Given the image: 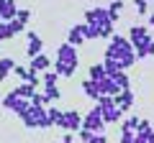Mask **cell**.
Listing matches in <instances>:
<instances>
[{"instance_id":"f1b7e54d","label":"cell","mask_w":154,"mask_h":143,"mask_svg":"<svg viewBox=\"0 0 154 143\" xmlns=\"http://www.w3.org/2000/svg\"><path fill=\"white\" fill-rule=\"evenodd\" d=\"M88 143H108V138H105V133H93Z\"/></svg>"},{"instance_id":"7402d4cb","label":"cell","mask_w":154,"mask_h":143,"mask_svg":"<svg viewBox=\"0 0 154 143\" xmlns=\"http://www.w3.org/2000/svg\"><path fill=\"white\" fill-rule=\"evenodd\" d=\"M57 82H59V74H57L54 69H46L44 77H41V84H44V87H57Z\"/></svg>"},{"instance_id":"cb8c5ba5","label":"cell","mask_w":154,"mask_h":143,"mask_svg":"<svg viewBox=\"0 0 154 143\" xmlns=\"http://www.w3.org/2000/svg\"><path fill=\"white\" fill-rule=\"evenodd\" d=\"M16 95H21V97H26V100H31L33 95H36V87H31L28 82H21L16 87Z\"/></svg>"},{"instance_id":"484cf974","label":"cell","mask_w":154,"mask_h":143,"mask_svg":"<svg viewBox=\"0 0 154 143\" xmlns=\"http://www.w3.org/2000/svg\"><path fill=\"white\" fill-rule=\"evenodd\" d=\"M8 39H13L11 23H8V21H0V41H8Z\"/></svg>"},{"instance_id":"52a82bcc","label":"cell","mask_w":154,"mask_h":143,"mask_svg":"<svg viewBox=\"0 0 154 143\" xmlns=\"http://www.w3.org/2000/svg\"><path fill=\"white\" fill-rule=\"evenodd\" d=\"M62 128H64L67 133H77L82 128V115L77 110H64V123H62Z\"/></svg>"},{"instance_id":"8992f818","label":"cell","mask_w":154,"mask_h":143,"mask_svg":"<svg viewBox=\"0 0 154 143\" xmlns=\"http://www.w3.org/2000/svg\"><path fill=\"white\" fill-rule=\"evenodd\" d=\"M82 128L90 130V133H103L105 130V120H103V112H100L98 105H95L88 115H82Z\"/></svg>"},{"instance_id":"9a60e30c","label":"cell","mask_w":154,"mask_h":143,"mask_svg":"<svg viewBox=\"0 0 154 143\" xmlns=\"http://www.w3.org/2000/svg\"><path fill=\"white\" fill-rule=\"evenodd\" d=\"M18 13V5H16V0H5L3 5H0V21H13Z\"/></svg>"},{"instance_id":"d6a6232c","label":"cell","mask_w":154,"mask_h":143,"mask_svg":"<svg viewBox=\"0 0 154 143\" xmlns=\"http://www.w3.org/2000/svg\"><path fill=\"white\" fill-rule=\"evenodd\" d=\"M3 3H5V0H0V5H3Z\"/></svg>"},{"instance_id":"3957f363","label":"cell","mask_w":154,"mask_h":143,"mask_svg":"<svg viewBox=\"0 0 154 143\" xmlns=\"http://www.w3.org/2000/svg\"><path fill=\"white\" fill-rule=\"evenodd\" d=\"M85 23L98 28L100 39H110V36H113V28H116V23L110 21V16H108V8H100V5L85 10Z\"/></svg>"},{"instance_id":"8fae6325","label":"cell","mask_w":154,"mask_h":143,"mask_svg":"<svg viewBox=\"0 0 154 143\" xmlns=\"http://www.w3.org/2000/svg\"><path fill=\"white\" fill-rule=\"evenodd\" d=\"M113 102L118 105L123 112H126V110H131V107H134V102H136V95H134V89H121V92L113 97Z\"/></svg>"},{"instance_id":"1f68e13d","label":"cell","mask_w":154,"mask_h":143,"mask_svg":"<svg viewBox=\"0 0 154 143\" xmlns=\"http://www.w3.org/2000/svg\"><path fill=\"white\" fill-rule=\"evenodd\" d=\"M149 26L154 28V13H149Z\"/></svg>"},{"instance_id":"d4e9b609","label":"cell","mask_w":154,"mask_h":143,"mask_svg":"<svg viewBox=\"0 0 154 143\" xmlns=\"http://www.w3.org/2000/svg\"><path fill=\"white\" fill-rule=\"evenodd\" d=\"M103 69H105L108 77H113L116 72H121V64H118L116 59H108V56H105V59H103Z\"/></svg>"},{"instance_id":"7c38bea8","label":"cell","mask_w":154,"mask_h":143,"mask_svg":"<svg viewBox=\"0 0 154 143\" xmlns=\"http://www.w3.org/2000/svg\"><path fill=\"white\" fill-rule=\"evenodd\" d=\"M28 69L31 72H46V69H51V59L46 54H38V56H33L28 61Z\"/></svg>"},{"instance_id":"4316f807","label":"cell","mask_w":154,"mask_h":143,"mask_svg":"<svg viewBox=\"0 0 154 143\" xmlns=\"http://www.w3.org/2000/svg\"><path fill=\"white\" fill-rule=\"evenodd\" d=\"M134 8H136L141 16H146V10H149V0H134Z\"/></svg>"},{"instance_id":"ffe728a7","label":"cell","mask_w":154,"mask_h":143,"mask_svg":"<svg viewBox=\"0 0 154 143\" xmlns=\"http://www.w3.org/2000/svg\"><path fill=\"white\" fill-rule=\"evenodd\" d=\"M121 10H123V0H110V5H108V16H110V21H118V16H121Z\"/></svg>"},{"instance_id":"ac0fdd59","label":"cell","mask_w":154,"mask_h":143,"mask_svg":"<svg viewBox=\"0 0 154 143\" xmlns=\"http://www.w3.org/2000/svg\"><path fill=\"white\" fill-rule=\"evenodd\" d=\"M113 82H116V87H118V89H131V79H128V74L123 69L113 74Z\"/></svg>"},{"instance_id":"44dd1931","label":"cell","mask_w":154,"mask_h":143,"mask_svg":"<svg viewBox=\"0 0 154 143\" xmlns=\"http://www.w3.org/2000/svg\"><path fill=\"white\" fill-rule=\"evenodd\" d=\"M139 130V118H126V120H121V133H136Z\"/></svg>"},{"instance_id":"603a6c76","label":"cell","mask_w":154,"mask_h":143,"mask_svg":"<svg viewBox=\"0 0 154 143\" xmlns=\"http://www.w3.org/2000/svg\"><path fill=\"white\" fill-rule=\"evenodd\" d=\"M44 97H46V105L49 102H59L62 100V89L59 87H44Z\"/></svg>"},{"instance_id":"6da1fadb","label":"cell","mask_w":154,"mask_h":143,"mask_svg":"<svg viewBox=\"0 0 154 143\" xmlns=\"http://www.w3.org/2000/svg\"><path fill=\"white\" fill-rule=\"evenodd\" d=\"M105 56H108V59H116L121 64L123 72H128L136 64V51H134L131 41H128L126 36H121V33H113V36H110L108 46H105Z\"/></svg>"},{"instance_id":"d6986e66","label":"cell","mask_w":154,"mask_h":143,"mask_svg":"<svg viewBox=\"0 0 154 143\" xmlns=\"http://www.w3.org/2000/svg\"><path fill=\"white\" fill-rule=\"evenodd\" d=\"M88 74H90L88 79H93V82H100V79L105 77V69H103V61H98V64H90V69H88Z\"/></svg>"},{"instance_id":"2e32d148","label":"cell","mask_w":154,"mask_h":143,"mask_svg":"<svg viewBox=\"0 0 154 143\" xmlns=\"http://www.w3.org/2000/svg\"><path fill=\"white\" fill-rule=\"evenodd\" d=\"M13 69H16V61H13L11 56H3V59H0V82H5L13 74Z\"/></svg>"},{"instance_id":"277c9868","label":"cell","mask_w":154,"mask_h":143,"mask_svg":"<svg viewBox=\"0 0 154 143\" xmlns=\"http://www.w3.org/2000/svg\"><path fill=\"white\" fill-rule=\"evenodd\" d=\"M128 41H131L134 51H136V59H146L149 54V46H152L154 36H149V26H131L128 28Z\"/></svg>"},{"instance_id":"4dcf8cb0","label":"cell","mask_w":154,"mask_h":143,"mask_svg":"<svg viewBox=\"0 0 154 143\" xmlns=\"http://www.w3.org/2000/svg\"><path fill=\"white\" fill-rule=\"evenodd\" d=\"M62 143H75V133H64V138H62Z\"/></svg>"},{"instance_id":"836d02e7","label":"cell","mask_w":154,"mask_h":143,"mask_svg":"<svg viewBox=\"0 0 154 143\" xmlns=\"http://www.w3.org/2000/svg\"><path fill=\"white\" fill-rule=\"evenodd\" d=\"M149 143H154V138H152V141H149Z\"/></svg>"},{"instance_id":"83f0119b","label":"cell","mask_w":154,"mask_h":143,"mask_svg":"<svg viewBox=\"0 0 154 143\" xmlns=\"http://www.w3.org/2000/svg\"><path fill=\"white\" fill-rule=\"evenodd\" d=\"M13 74H16V77H21L23 82H26V77H28V66H23V64H16V69H13Z\"/></svg>"},{"instance_id":"e575fe53","label":"cell","mask_w":154,"mask_h":143,"mask_svg":"<svg viewBox=\"0 0 154 143\" xmlns=\"http://www.w3.org/2000/svg\"><path fill=\"white\" fill-rule=\"evenodd\" d=\"M0 44H3V41H0Z\"/></svg>"},{"instance_id":"5b68a950","label":"cell","mask_w":154,"mask_h":143,"mask_svg":"<svg viewBox=\"0 0 154 143\" xmlns=\"http://www.w3.org/2000/svg\"><path fill=\"white\" fill-rule=\"evenodd\" d=\"M3 107H5V110H11V112H16V115L21 118L23 112L31 107V100H26V97H21V95H16V89H13V92H8L5 97H3Z\"/></svg>"},{"instance_id":"7a4b0ae2","label":"cell","mask_w":154,"mask_h":143,"mask_svg":"<svg viewBox=\"0 0 154 143\" xmlns=\"http://www.w3.org/2000/svg\"><path fill=\"white\" fill-rule=\"evenodd\" d=\"M77 66H80V59H77V49L72 44H59L57 46V64L51 69L59 74V77H75Z\"/></svg>"},{"instance_id":"30bf717a","label":"cell","mask_w":154,"mask_h":143,"mask_svg":"<svg viewBox=\"0 0 154 143\" xmlns=\"http://www.w3.org/2000/svg\"><path fill=\"white\" fill-rule=\"evenodd\" d=\"M85 41H88V39H85V21H82V23H77V26L69 28V33H67V44H72L77 49V46H82Z\"/></svg>"},{"instance_id":"4fadbf2b","label":"cell","mask_w":154,"mask_h":143,"mask_svg":"<svg viewBox=\"0 0 154 143\" xmlns=\"http://www.w3.org/2000/svg\"><path fill=\"white\" fill-rule=\"evenodd\" d=\"M98 89H100V95H110V97H116V95L121 92V89L116 87L113 77H108V74H105V77H103V79L98 82Z\"/></svg>"},{"instance_id":"9c48e42d","label":"cell","mask_w":154,"mask_h":143,"mask_svg":"<svg viewBox=\"0 0 154 143\" xmlns=\"http://www.w3.org/2000/svg\"><path fill=\"white\" fill-rule=\"evenodd\" d=\"M31 21V10H26V8H18V13H16V18L13 21H8L11 23V31H13V36H18V33L26 28V23Z\"/></svg>"},{"instance_id":"ba28073f","label":"cell","mask_w":154,"mask_h":143,"mask_svg":"<svg viewBox=\"0 0 154 143\" xmlns=\"http://www.w3.org/2000/svg\"><path fill=\"white\" fill-rule=\"evenodd\" d=\"M28 44H26V56L28 59H33V56L41 54V49H44V41H41V36H38L36 31H28Z\"/></svg>"},{"instance_id":"5bb4252c","label":"cell","mask_w":154,"mask_h":143,"mask_svg":"<svg viewBox=\"0 0 154 143\" xmlns=\"http://www.w3.org/2000/svg\"><path fill=\"white\" fill-rule=\"evenodd\" d=\"M46 118H49V125L51 128H62V123H64V110H59V107H54V105H49L46 107Z\"/></svg>"},{"instance_id":"e0dca14e","label":"cell","mask_w":154,"mask_h":143,"mask_svg":"<svg viewBox=\"0 0 154 143\" xmlns=\"http://www.w3.org/2000/svg\"><path fill=\"white\" fill-rule=\"evenodd\" d=\"M80 87H82V92L88 95V97L93 100V102H98V97H100V89H98V82H93V79H85V82L80 84Z\"/></svg>"},{"instance_id":"f546056e","label":"cell","mask_w":154,"mask_h":143,"mask_svg":"<svg viewBox=\"0 0 154 143\" xmlns=\"http://www.w3.org/2000/svg\"><path fill=\"white\" fill-rule=\"evenodd\" d=\"M134 136L136 133H121V143H134Z\"/></svg>"}]
</instances>
